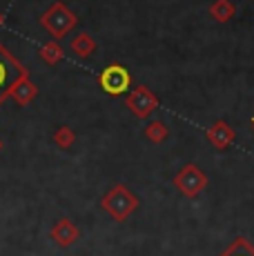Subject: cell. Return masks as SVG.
I'll list each match as a JSON object with an SVG mask.
<instances>
[{
    "label": "cell",
    "instance_id": "obj_1",
    "mask_svg": "<svg viewBox=\"0 0 254 256\" xmlns=\"http://www.w3.org/2000/svg\"><path fill=\"white\" fill-rule=\"evenodd\" d=\"M20 76H22L20 65L0 47V102H2V98L14 90V85L20 80Z\"/></svg>",
    "mask_w": 254,
    "mask_h": 256
},
{
    "label": "cell",
    "instance_id": "obj_2",
    "mask_svg": "<svg viewBox=\"0 0 254 256\" xmlns=\"http://www.w3.org/2000/svg\"><path fill=\"white\" fill-rule=\"evenodd\" d=\"M100 87L112 96H118L130 90V72L120 65H110L100 74Z\"/></svg>",
    "mask_w": 254,
    "mask_h": 256
},
{
    "label": "cell",
    "instance_id": "obj_3",
    "mask_svg": "<svg viewBox=\"0 0 254 256\" xmlns=\"http://www.w3.org/2000/svg\"><path fill=\"white\" fill-rule=\"evenodd\" d=\"M102 205H105V208L110 210V214H114L118 220H125V216L136 208V196L130 194L125 187H116V190L105 198Z\"/></svg>",
    "mask_w": 254,
    "mask_h": 256
},
{
    "label": "cell",
    "instance_id": "obj_4",
    "mask_svg": "<svg viewBox=\"0 0 254 256\" xmlns=\"http://www.w3.org/2000/svg\"><path fill=\"white\" fill-rule=\"evenodd\" d=\"M205 183H208V178H205V174L198 172L196 165H188L185 170H180V174L174 178V185H176L185 196H196L205 187Z\"/></svg>",
    "mask_w": 254,
    "mask_h": 256
},
{
    "label": "cell",
    "instance_id": "obj_5",
    "mask_svg": "<svg viewBox=\"0 0 254 256\" xmlns=\"http://www.w3.org/2000/svg\"><path fill=\"white\" fill-rule=\"evenodd\" d=\"M127 105H130V110L134 112L138 118H145L148 114H152L156 107H158V100H156V96L150 90L138 87V90H134L132 92V96L127 98Z\"/></svg>",
    "mask_w": 254,
    "mask_h": 256
},
{
    "label": "cell",
    "instance_id": "obj_6",
    "mask_svg": "<svg viewBox=\"0 0 254 256\" xmlns=\"http://www.w3.org/2000/svg\"><path fill=\"white\" fill-rule=\"evenodd\" d=\"M208 138H210V142H212L214 147H218V150H226L230 142H232V138H234V132L228 127V122L218 120V122H214L212 130L208 132Z\"/></svg>",
    "mask_w": 254,
    "mask_h": 256
},
{
    "label": "cell",
    "instance_id": "obj_7",
    "mask_svg": "<svg viewBox=\"0 0 254 256\" xmlns=\"http://www.w3.org/2000/svg\"><path fill=\"white\" fill-rule=\"evenodd\" d=\"M232 12H234V7L228 2V0H216V2L212 4V16L221 22H226L228 18L232 16Z\"/></svg>",
    "mask_w": 254,
    "mask_h": 256
},
{
    "label": "cell",
    "instance_id": "obj_8",
    "mask_svg": "<svg viewBox=\"0 0 254 256\" xmlns=\"http://www.w3.org/2000/svg\"><path fill=\"white\" fill-rule=\"evenodd\" d=\"M223 256H254V248L248 240H243V238H238L236 243L232 245V248L228 250Z\"/></svg>",
    "mask_w": 254,
    "mask_h": 256
},
{
    "label": "cell",
    "instance_id": "obj_9",
    "mask_svg": "<svg viewBox=\"0 0 254 256\" xmlns=\"http://www.w3.org/2000/svg\"><path fill=\"white\" fill-rule=\"evenodd\" d=\"M145 134H148V138H150V140L160 142V140L165 138V136H168V127H165L160 120H156V122H152V125L148 127V132H145Z\"/></svg>",
    "mask_w": 254,
    "mask_h": 256
},
{
    "label": "cell",
    "instance_id": "obj_10",
    "mask_svg": "<svg viewBox=\"0 0 254 256\" xmlns=\"http://www.w3.org/2000/svg\"><path fill=\"white\" fill-rule=\"evenodd\" d=\"M252 125H254V118H252Z\"/></svg>",
    "mask_w": 254,
    "mask_h": 256
}]
</instances>
